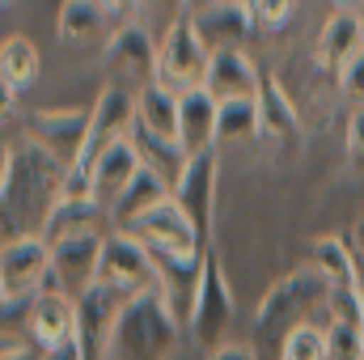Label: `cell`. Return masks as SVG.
Wrapping results in <instances>:
<instances>
[{"instance_id":"cell-1","label":"cell","mask_w":364,"mask_h":360,"mask_svg":"<svg viewBox=\"0 0 364 360\" xmlns=\"http://www.w3.org/2000/svg\"><path fill=\"white\" fill-rule=\"evenodd\" d=\"M68 166L60 157H51L38 140H21V144H4V162H0V208H4V242L9 238H43L47 216L60 203Z\"/></svg>"},{"instance_id":"cell-2","label":"cell","mask_w":364,"mask_h":360,"mask_svg":"<svg viewBox=\"0 0 364 360\" xmlns=\"http://www.w3.org/2000/svg\"><path fill=\"white\" fill-rule=\"evenodd\" d=\"M326 301H331V284L309 263L279 275L263 292L259 309H255V344H250V352L259 360H279L292 331H301L309 322L326 327Z\"/></svg>"},{"instance_id":"cell-3","label":"cell","mask_w":364,"mask_h":360,"mask_svg":"<svg viewBox=\"0 0 364 360\" xmlns=\"http://www.w3.org/2000/svg\"><path fill=\"white\" fill-rule=\"evenodd\" d=\"M178 331L182 322L174 318L161 288H149L123 305L106 360H170L178 348Z\"/></svg>"},{"instance_id":"cell-4","label":"cell","mask_w":364,"mask_h":360,"mask_svg":"<svg viewBox=\"0 0 364 360\" xmlns=\"http://www.w3.org/2000/svg\"><path fill=\"white\" fill-rule=\"evenodd\" d=\"M102 64L106 77L123 90L140 93L161 81V43H153V30L140 21H127L110 34V43L102 47Z\"/></svg>"},{"instance_id":"cell-5","label":"cell","mask_w":364,"mask_h":360,"mask_svg":"<svg viewBox=\"0 0 364 360\" xmlns=\"http://www.w3.org/2000/svg\"><path fill=\"white\" fill-rule=\"evenodd\" d=\"M97 284L123 292V297H140L149 288H157V268H153V255L149 246L119 229V233H106V246H102V268H97Z\"/></svg>"},{"instance_id":"cell-6","label":"cell","mask_w":364,"mask_h":360,"mask_svg":"<svg viewBox=\"0 0 364 360\" xmlns=\"http://www.w3.org/2000/svg\"><path fill=\"white\" fill-rule=\"evenodd\" d=\"M233 322V292H229V280L216 263V255L208 250L203 255V280H199V297H195V314H191V339L208 352L225 348V331Z\"/></svg>"},{"instance_id":"cell-7","label":"cell","mask_w":364,"mask_h":360,"mask_svg":"<svg viewBox=\"0 0 364 360\" xmlns=\"http://www.w3.org/2000/svg\"><path fill=\"white\" fill-rule=\"evenodd\" d=\"M102 246H106V233H77V238H64L51 246V280L47 288L81 301L97 284V268H102Z\"/></svg>"},{"instance_id":"cell-8","label":"cell","mask_w":364,"mask_h":360,"mask_svg":"<svg viewBox=\"0 0 364 360\" xmlns=\"http://www.w3.org/2000/svg\"><path fill=\"white\" fill-rule=\"evenodd\" d=\"M212 51L195 30V17H182L178 26L161 38V85H170L174 93L203 90Z\"/></svg>"},{"instance_id":"cell-9","label":"cell","mask_w":364,"mask_h":360,"mask_svg":"<svg viewBox=\"0 0 364 360\" xmlns=\"http://www.w3.org/2000/svg\"><path fill=\"white\" fill-rule=\"evenodd\" d=\"M90 144H85V153H81V170H93V162L110 149V144H119V140H127L132 136V127H136V93L123 90V85H114V81H106L102 93H97V102L90 106Z\"/></svg>"},{"instance_id":"cell-10","label":"cell","mask_w":364,"mask_h":360,"mask_svg":"<svg viewBox=\"0 0 364 360\" xmlns=\"http://www.w3.org/2000/svg\"><path fill=\"white\" fill-rule=\"evenodd\" d=\"M51 280V242L30 233V238H9L0 250V292L4 297H26L43 292Z\"/></svg>"},{"instance_id":"cell-11","label":"cell","mask_w":364,"mask_h":360,"mask_svg":"<svg viewBox=\"0 0 364 360\" xmlns=\"http://www.w3.org/2000/svg\"><path fill=\"white\" fill-rule=\"evenodd\" d=\"M127 301L132 297H123V292H114L106 284H93L90 292L77 301V339H81V356L85 360H106L114 322H119Z\"/></svg>"},{"instance_id":"cell-12","label":"cell","mask_w":364,"mask_h":360,"mask_svg":"<svg viewBox=\"0 0 364 360\" xmlns=\"http://www.w3.org/2000/svg\"><path fill=\"white\" fill-rule=\"evenodd\" d=\"M90 110H34L26 127H30V140H38L51 157H60L73 170L90 144Z\"/></svg>"},{"instance_id":"cell-13","label":"cell","mask_w":364,"mask_h":360,"mask_svg":"<svg viewBox=\"0 0 364 360\" xmlns=\"http://www.w3.org/2000/svg\"><path fill=\"white\" fill-rule=\"evenodd\" d=\"M216 174H220V149L199 153L186 162L182 179L174 182V199L182 203V212L191 216V225L199 229L203 246L212 238V212H216Z\"/></svg>"},{"instance_id":"cell-14","label":"cell","mask_w":364,"mask_h":360,"mask_svg":"<svg viewBox=\"0 0 364 360\" xmlns=\"http://www.w3.org/2000/svg\"><path fill=\"white\" fill-rule=\"evenodd\" d=\"M127 233H136L149 250H174V255H203V238L191 225V216L182 212V203L170 195L166 203H157L149 216H140Z\"/></svg>"},{"instance_id":"cell-15","label":"cell","mask_w":364,"mask_h":360,"mask_svg":"<svg viewBox=\"0 0 364 360\" xmlns=\"http://www.w3.org/2000/svg\"><path fill=\"white\" fill-rule=\"evenodd\" d=\"M259 140L275 153H301L305 144L301 115L272 73H263V93H259Z\"/></svg>"},{"instance_id":"cell-16","label":"cell","mask_w":364,"mask_h":360,"mask_svg":"<svg viewBox=\"0 0 364 360\" xmlns=\"http://www.w3.org/2000/svg\"><path fill=\"white\" fill-rule=\"evenodd\" d=\"M191 17L208 51H242L246 38L255 34V13L246 0H208Z\"/></svg>"},{"instance_id":"cell-17","label":"cell","mask_w":364,"mask_h":360,"mask_svg":"<svg viewBox=\"0 0 364 360\" xmlns=\"http://www.w3.org/2000/svg\"><path fill=\"white\" fill-rule=\"evenodd\" d=\"M203 90L216 102H255L263 93V73L255 68L246 51H212Z\"/></svg>"},{"instance_id":"cell-18","label":"cell","mask_w":364,"mask_h":360,"mask_svg":"<svg viewBox=\"0 0 364 360\" xmlns=\"http://www.w3.org/2000/svg\"><path fill=\"white\" fill-rule=\"evenodd\" d=\"M144 170V162H140V153H136V144H132V136L127 140H119V144H110L97 162H93V199L110 212L123 195H127V186L136 182V174Z\"/></svg>"},{"instance_id":"cell-19","label":"cell","mask_w":364,"mask_h":360,"mask_svg":"<svg viewBox=\"0 0 364 360\" xmlns=\"http://www.w3.org/2000/svg\"><path fill=\"white\" fill-rule=\"evenodd\" d=\"M26 331H30V339H34L38 352H51V348L77 339V301L64 297V292H55V288H43L38 305H34V314L26 322Z\"/></svg>"},{"instance_id":"cell-20","label":"cell","mask_w":364,"mask_h":360,"mask_svg":"<svg viewBox=\"0 0 364 360\" xmlns=\"http://www.w3.org/2000/svg\"><path fill=\"white\" fill-rule=\"evenodd\" d=\"M364 51V17L360 9H335L331 21L322 26V38H318V68L322 73H343L348 60H356Z\"/></svg>"},{"instance_id":"cell-21","label":"cell","mask_w":364,"mask_h":360,"mask_svg":"<svg viewBox=\"0 0 364 360\" xmlns=\"http://www.w3.org/2000/svg\"><path fill=\"white\" fill-rule=\"evenodd\" d=\"M216 115H220V102L208 90L182 93L178 144H182L186 157H199V153H212L216 149Z\"/></svg>"},{"instance_id":"cell-22","label":"cell","mask_w":364,"mask_h":360,"mask_svg":"<svg viewBox=\"0 0 364 360\" xmlns=\"http://www.w3.org/2000/svg\"><path fill=\"white\" fill-rule=\"evenodd\" d=\"M110 13L97 4V0H64L60 4V17H55V30H60V43L68 47H93V43H110Z\"/></svg>"},{"instance_id":"cell-23","label":"cell","mask_w":364,"mask_h":360,"mask_svg":"<svg viewBox=\"0 0 364 360\" xmlns=\"http://www.w3.org/2000/svg\"><path fill=\"white\" fill-rule=\"evenodd\" d=\"M170 195H174V186L161 179L157 170H149V166H144V170L136 174V182L127 186V195L110 208V221H114L119 229H132L140 216H149V212H153L157 203H166Z\"/></svg>"},{"instance_id":"cell-24","label":"cell","mask_w":364,"mask_h":360,"mask_svg":"<svg viewBox=\"0 0 364 360\" xmlns=\"http://www.w3.org/2000/svg\"><path fill=\"white\" fill-rule=\"evenodd\" d=\"M309 268L331 288H360V263L343 238H314L309 242Z\"/></svg>"},{"instance_id":"cell-25","label":"cell","mask_w":364,"mask_h":360,"mask_svg":"<svg viewBox=\"0 0 364 360\" xmlns=\"http://www.w3.org/2000/svg\"><path fill=\"white\" fill-rule=\"evenodd\" d=\"M0 81H4V102H13L38 81V47L26 34H9L0 43Z\"/></svg>"},{"instance_id":"cell-26","label":"cell","mask_w":364,"mask_h":360,"mask_svg":"<svg viewBox=\"0 0 364 360\" xmlns=\"http://www.w3.org/2000/svg\"><path fill=\"white\" fill-rule=\"evenodd\" d=\"M178 115H182V93H174L170 85H149V90L136 93V123L166 136V140H178Z\"/></svg>"},{"instance_id":"cell-27","label":"cell","mask_w":364,"mask_h":360,"mask_svg":"<svg viewBox=\"0 0 364 360\" xmlns=\"http://www.w3.org/2000/svg\"><path fill=\"white\" fill-rule=\"evenodd\" d=\"M132 144H136L140 162H144L149 170H157L170 186L182 179V170H186V162H191V157L182 153L178 140H166V136H157V132H149V127H140V123L132 127Z\"/></svg>"},{"instance_id":"cell-28","label":"cell","mask_w":364,"mask_h":360,"mask_svg":"<svg viewBox=\"0 0 364 360\" xmlns=\"http://www.w3.org/2000/svg\"><path fill=\"white\" fill-rule=\"evenodd\" d=\"M102 212H106V208H102L97 199H60V203H55V212H51V216H47V225H43V238L55 246V242H64V238L93 233Z\"/></svg>"},{"instance_id":"cell-29","label":"cell","mask_w":364,"mask_h":360,"mask_svg":"<svg viewBox=\"0 0 364 360\" xmlns=\"http://www.w3.org/2000/svg\"><path fill=\"white\" fill-rule=\"evenodd\" d=\"M259 140V97L255 102H220L216 115V149Z\"/></svg>"},{"instance_id":"cell-30","label":"cell","mask_w":364,"mask_h":360,"mask_svg":"<svg viewBox=\"0 0 364 360\" xmlns=\"http://www.w3.org/2000/svg\"><path fill=\"white\" fill-rule=\"evenodd\" d=\"M279 360H331V348H326V327L309 322V327L292 331V335H288V344H284V352H279Z\"/></svg>"},{"instance_id":"cell-31","label":"cell","mask_w":364,"mask_h":360,"mask_svg":"<svg viewBox=\"0 0 364 360\" xmlns=\"http://www.w3.org/2000/svg\"><path fill=\"white\" fill-rule=\"evenodd\" d=\"M182 17H191V0H140V26L161 30V38L178 26Z\"/></svg>"},{"instance_id":"cell-32","label":"cell","mask_w":364,"mask_h":360,"mask_svg":"<svg viewBox=\"0 0 364 360\" xmlns=\"http://www.w3.org/2000/svg\"><path fill=\"white\" fill-rule=\"evenodd\" d=\"M326 348H331V360H364V327L360 322H331Z\"/></svg>"},{"instance_id":"cell-33","label":"cell","mask_w":364,"mask_h":360,"mask_svg":"<svg viewBox=\"0 0 364 360\" xmlns=\"http://www.w3.org/2000/svg\"><path fill=\"white\" fill-rule=\"evenodd\" d=\"M246 4L255 13V26H263V30H279L288 21V13L296 9V0H246Z\"/></svg>"},{"instance_id":"cell-34","label":"cell","mask_w":364,"mask_h":360,"mask_svg":"<svg viewBox=\"0 0 364 360\" xmlns=\"http://www.w3.org/2000/svg\"><path fill=\"white\" fill-rule=\"evenodd\" d=\"M339 90L348 93L356 106H364V51L356 55V60L343 64V73H339Z\"/></svg>"},{"instance_id":"cell-35","label":"cell","mask_w":364,"mask_h":360,"mask_svg":"<svg viewBox=\"0 0 364 360\" xmlns=\"http://www.w3.org/2000/svg\"><path fill=\"white\" fill-rule=\"evenodd\" d=\"M348 157L352 166H364V106H352L348 115Z\"/></svg>"},{"instance_id":"cell-36","label":"cell","mask_w":364,"mask_h":360,"mask_svg":"<svg viewBox=\"0 0 364 360\" xmlns=\"http://www.w3.org/2000/svg\"><path fill=\"white\" fill-rule=\"evenodd\" d=\"M97 4H102L114 21H123V26H127V21H140V0H97Z\"/></svg>"},{"instance_id":"cell-37","label":"cell","mask_w":364,"mask_h":360,"mask_svg":"<svg viewBox=\"0 0 364 360\" xmlns=\"http://www.w3.org/2000/svg\"><path fill=\"white\" fill-rule=\"evenodd\" d=\"M43 360H85V356H81V339H68V344H60V348L43 352Z\"/></svg>"},{"instance_id":"cell-38","label":"cell","mask_w":364,"mask_h":360,"mask_svg":"<svg viewBox=\"0 0 364 360\" xmlns=\"http://www.w3.org/2000/svg\"><path fill=\"white\" fill-rule=\"evenodd\" d=\"M208 360H259V356L250 348H242V344H225V348H216Z\"/></svg>"},{"instance_id":"cell-39","label":"cell","mask_w":364,"mask_h":360,"mask_svg":"<svg viewBox=\"0 0 364 360\" xmlns=\"http://www.w3.org/2000/svg\"><path fill=\"white\" fill-rule=\"evenodd\" d=\"M348 246H352V255L364 263V212L352 221V238H348Z\"/></svg>"},{"instance_id":"cell-40","label":"cell","mask_w":364,"mask_h":360,"mask_svg":"<svg viewBox=\"0 0 364 360\" xmlns=\"http://www.w3.org/2000/svg\"><path fill=\"white\" fill-rule=\"evenodd\" d=\"M0 360H43V352H30V348H21V344H4V356Z\"/></svg>"},{"instance_id":"cell-41","label":"cell","mask_w":364,"mask_h":360,"mask_svg":"<svg viewBox=\"0 0 364 360\" xmlns=\"http://www.w3.org/2000/svg\"><path fill=\"white\" fill-rule=\"evenodd\" d=\"M339 9H356V4H364V0H335Z\"/></svg>"},{"instance_id":"cell-42","label":"cell","mask_w":364,"mask_h":360,"mask_svg":"<svg viewBox=\"0 0 364 360\" xmlns=\"http://www.w3.org/2000/svg\"><path fill=\"white\" fill-rule=\"evenodd\" d=\"M0 4H4V9H13V4H17V0H0Z\"/></svg>"},{"instance_id":"cell-43","label":"cell","mask_w":364,"mask_h":360,"mask_svg":"<svg viewBox=\"0 0 364 360\" xmlns=\"http://www.w3.org/2000/svg\"><path fill=\"white\" fill-rule=\"evenodd\" d=\"M360 292H364V263H360Z\"/></svg>"},{"instance_id":"cell-44","label":"cell","mask_w":364,"mask_h":360,"mask_svg":"<svg viewBox=\"0 0 364 360\" xmlns=\"http://www.w3.org/2000/svg\"><path fill=\"white\" fill-rule=\"evenodd\" d=\"M199 4H208V0H199Z\"/></svg>"},{"instance_id":"cell-45","label":"cell","mask_w":364,"mask_h":360,"mask_svg":"<svg viewBox=\"0 0 364 360\" xmlns=\"http://www.w3.org/2000/svg\"><path fill=\"white\" fill-rule=\"evenodd\" d=\"M360 327H364V322H360Z\"/></svg>"}]
</instances>
